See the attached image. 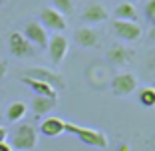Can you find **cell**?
<instances>
[{
	"mask_svg": "<svg viewBox=\"0 0 155 151\" xmlns=\"http://www.w3.org/2000/svg\"><path fill=\"white\" fill-rule=\"evenodd\" d=\"M74 40H76L78 46H82V48H96L97 42H100V36H97V32L91 26H82L76 30Z\"/></svg>",
	"mask_w": 155,
	"mask_h": 151,
	"instance_id": "obj_11",
	"label": "cell"
},
{
	"mask_svg": "<svg viewBox=\"0 0 155 151\" xmlns=\"http://www.w3.org/2000/svg\"><path fill=\"white\" fill-rule=\"evenodd\" d=\"M82 20L86 24H100V22H104V20H107V10L101 4H97V2H91V4H87L86 8H84Z\"/></svg>",
	"mask_w": 155,
	"mask_h": 151,
	"instance_id": "obj_12",
	"label": "cell"
},
{
	"mask_svg": "<svg viewBox=\"0 0 155 151\" xmlns=\"http://www.w3.org/2000/svg\"><path fill=\"white\" fill-rule=\"evenodd\" d=\"M46 48H48V54H50L52 64L58 68V66H62L66 54H68L70 42H68V38H66L64 34H52V36L48 38V46Z\"/></svg>",
	"mask_w": 155,
	"mask_h": 151,
	"instance_id": "obj_6",
	"label": "cell"
},
{
	"mask_svg": "<svg viewBox=\"0 0 155 151\" xmlns=\"http://www.w3.org/2000/svg\"><path fill=\"white\" fill-rule=\"evenodd\" d=\"M0 151H12V147H10V143H0Z\"/></svg>",
	"mask_w": 155,
	"mask_h": 151,
	"instance_id": "obj_24",
	"label": "cell"
},
{
	"mask_svg": "<svg viewBox=\"0 0 155 151\" xmlns=\"http://www.w3.org/2000/svg\"><path fill=\"white\" fill-rule=\"evenodd\" d=\"M115 20H127V22H137V10L131 2H119L114 10Z\"/></svg>",
	"mask_w": 155,
	"mask_h": 151,
	"instance_id": "obj_15",
	"label": "cell"
},
{
	"mask_svg": "<svg viewBox=\"0 0 155 151\" xmlns=\"http://www.w3.org/2000/svg\"><path fill=\"white\" fill-rule=\"evenodd\" d=\"M50 4L54 10H58L60 14H64V16H68V14L74 12V0H50Z\"/></svg>",
	"mask_w": 155,
	"mask_h": 151,
	"instance_id": "obj_19",
	"label": "cell"
},
{
	"mask_svg": "<svg viewBox=\"0 0 155 151\" xmlns=\"http://www.w3.org/2000/svg\"><path fill=\"white\" fill-rule=\"evenodd\" d=\"M145 18L149 22H155V0H149L145 4Z\"/></svg>",
	"mask_w": 155,
	"mask_h": 151,
	"instance_id": "obj_20",
	"label": "cell"
},
{
	"mask_svg": "<svg viewBox=\"0 0 155 151\" xmlns=\"http://www.w3.org/2000/svg\"><path fill=\"white\" fill-rule=\"evenodd\" d=\"M26 111H28V105L24 101H12L8 105V110H6V119L10 123H16V121H20L26 115Z\"/></svg>",
	"mask_w": 155,
	"mask_h": 151,
	"instance_id": "obj_17",
	"label": "cell"
},
{
	"mask_svg": "<svg viewBox=\"0 0 155 151\" xmlns=\"http://www.w3.org/2000/svg\"><path fill=\"white\" fill-rule=\"evenodd\" d=\"M6 137H8V129L0 125V143H4V141H6Z\"/></svg>",
	"mask_w": 155,
	"mask_h": 151,
	"instance_id": "obj_22",
	"label": "cell"
},
{
	"mask_svg": "<svg viewBox=\"0 0 155 151\" xmlns=\"http://www.w3.org/2000/svg\"><path fill=\"white\" fill-rule=\"evenodd\" d=\"M149 40H153V42H155V24H153V28L149 30Z\"/></svg>",
	"mask_w": 155,
	"mask_h": 151,
	"instance_id": "obj_25",
	"label": "cell"
},
{
	"mask_svg": "<svg viewBox=\"0 0 155 151\" xmlns=\"http://www.w3.org/2000/svg\"><path fill=\"white\" fill-rule=\"evenodd\" d=\"M38 143V131L32 123H18L10 135L12 151H30Z\"/></svg>",
	"mask_w": 155,
	"mask_h": 151,
	"instance_id": "obj_2",
	"label": "cell"
},
{
	"mask_svg": "<svg viewBox=\"0 0 155 151\" xmlns=\"http://www.w3.org/2000/svg\"><path fill=\"white\" fill-rule=\"evenodd\" d=\"M6 72H8V66H6V62L4 60H0V80L6 76Z\"/></svg>",
	"mask_w": 155,
	"mask_h": 151,
	"instance_id": "obj_21",
	"label": "cell"
},
{
	"mask_svg": "<svg viewBox=\"0 0 155 151\" xmlns=\"http://www.w3.org/2000/svg\"><path fill=\"white\" fill-rule=\"evenodd\" d=\"M38 22H40L46 30H52L54 34H62L66 30V26H68V24H66V16L60 14L58 10H54L52 6L50 8L46 6V8L40 10V20H38Z\"/></svg>",
	"mask_w": 155,
	"mask_h": 151,
	"instance_id": "obj_7",
	"label": "cell"
},
{
	"mask_svg": "<svg viewBox=\"0 0 155 151\" xmlns=\"http://www.w3.org/2000/svg\"><path fill=\"white\" fill-rule=\"evenodd\" d=\"M131 147H129V143H119L117 145V151H129Z\"/></svg>",
	"mask_w": 155,
	"mask_h": 151,
	"instance_id": "obj_23",
	"label": "cell"
},
{
	"mask_svg": "<svg viewBox=\"0 0 155 151\" xmlns=\"http://www.w3.org/2000/svg\"><path fill=\"white\" fill-rule=\"evenodd\" d=\"M8 52L18 60L32 58L36 54V46H32L26 38L22 36V32H10L8 34Z\"/></svg>",
	"mask_w": 155,
	"mask_h": 151,
	"instance_id": "obj_4",
	"label": "cell"
},
{
	"mask_svg": "<svg viewBox=\"0 0 155 151\" xmlns=\"http://www.w3.org/2000/svg\"><path fill=\"white\" fill-rule=\"evenodd\" d=\"M40 133L46 135V137H60L62 133H66V119L56 117V115H50V117L42 119Z\"/></svg>",
	"mask_w": 155,
	"mask_h": 151,
	"instance_id": "obj_10",
	"label": "cell"
},
{
	"mask_svg": "<svg viewBox=\"0 0 155 151\" xmlns=\"http://www.w3.org/2000/svg\"><path fill=\"white\" fill-rule=\"evenodd\" d=\"M26 78H32V80H38V82H44L48 86H52L58 92V90H64L66 87V80L62 78L60 72H54V70H48V68H42V66H34V68H28Z\"/></svg>",
	"mask_w": 155,
	"mask_h": 151,
	"instance_id": "obj_3",
	"label": "cell"
},
{
	"mask_svg": "<svg viewBox=\"0 0 155 151\" xmlns=\"http://www.w3.org/2000/svg\"><path fill=\"white\" fill-rule=\"evenodd\" d=\"M66 131L76 135L78 139L86 145L94 147V149H107L110 141H107V135L100 129H91V127H82V125H76V123H70L66 121Z\"/></svg>",
	"mask_w": 155,
	"mask_h": 151,
	"instance_id": "obj_1",
	"label": "cell"
},
{
	"mask_svg": "<svg viewBox=\"0 0 155 151\" xmlns=\"http://www.w3.org/2000/svg\"><path fill=\"white\" fill-rule=\"evenodd\" d=\"M22 36L26 38L32 46H38V48H46V46H48V38H50V36H48V30H46L38 20H30V22H26Z\"/></svg>",
	"mask_w": 155,
	"mask_h": 151,
	"instance_id": "obj_9",
	"label": "cell"
},
{
	"mask_svg": "<svg viewBox=\"0 0 155 151\" xmlns=\"http://www.w3.org/2000/svg\"><path fill=\"white\" fill-rule=\"evenodd\" d=\"M56 105H58V97H42V96H34L32 97V111L36 115L50 113Z\"/></svg>",
	"mask_w": 155,
	"mask_h": 151,
	"instance_id": "obj_14",
	"label": "cell"
},
{
	"mask_svg": "<svg viewBox=\"0 0 155 151\" xmlns=\"http://www.w3.org/2000/svg\"><path fill=\"white\" fill-rule=\"evenodd\" d=\"M20 82H22L26 87H30V90L34 92V96H42V97H58V94H56L54 87L48 86V84H44V82H38V80L26 78V76H22V78H20Z\"/></svg>",
	"mask_w": 155,
	"mask_h": 151,
	"instance_id": "obj_13",
	"label": "cell"
},
{
	"mask_svg": "<svg viewBox=\"0 0 155 151\" xmlns=\"http://www.w3.org/2000/svg\"><path fill=\"white\" fill-rule=\"evenodd\" d=\"M111 30L119 40L125 42H137L141 38V26L137 22H127V20H114Z\"/></svg>",
	"mask_w": 155,
	"mask_h": 151,
	"instance_id": "obj_8",
	"label": "cell"
},
{
	"mask_svg": "<svg viewBox=\"0 0 155 151\" xmlns=\"http://www.w3.org/2000/svg\"><path fill=\"white\" fill-rule=\"evenodd\" d=\"M137 90V76L131 72H121L111 78V92L117 97H127Z\"/></svg>",
	"mask_w": 155,
	"mask_h": 151,
	"instance_id": "obj_5",
	"label": "cell"
},
{
	"mask_svg": "<svg viewBox=\"0 0 155 151\" xmlns=\"http://www.w3.org/2000/svg\"><path fill=\"white\" fill-rule=\"evenodd\" d=\"M107 60H110L114 66H125L129 62V50H125L123 46L115 44L107 50Z\"/></svg>",
	"mask_w": 155,
	"mask_h": 151,
	"instance_id": "obj_16",
	"label": "cell"
},
{
	"mask_svg": "<svg viewBox=\"0 0 155 151\" xmlns=\"http://www.w3.org/2000/svg\"><path fill=\"white\" fill-rule=\"evenodd\" d=\"M2 2H4V0H0V4H2Z\"/></svg>",
	"mask_w": 155,
	"mask_h": 151,
	"instance_id": "obj_26",
	"label": "cell"
},
{
	"mask_svg": "<svg viewBox=\"0 0 155 151\" xmlns=\"http://www.w3.org/2000/svg\"><path fill=\"white\" fill-rule=\"evenodd\" d=\"M139 103L143 105V107H155V87L147 86L143 87V90H139Z\"/></svg>",
	"mask_w": 155,
	"mask_h": 151,
	"instance_id": "obj_18",
	"label": "cell"
}]
</instances>
